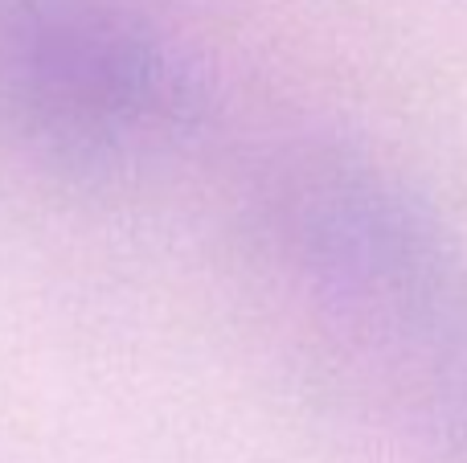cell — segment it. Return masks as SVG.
<instances>
[{
	"label": "cell",
	"instance_id": "obj_1",
	"mask_svg": "<svg viewBox=\"0 0 467 463\" xmlns=\"http://www.w3.org/2000/svg\"><path fill=\"white\" fill-rule=\"evenodd\" d=\"M258 275L340 353L394 365L439 361L455 333V279L431 226L369 160L337 148H296L258 177L246 205Z\"/></svg>",
	"mask_w": 467,
	"mask_h": 463
},
{
	"label": "cell",
	"instance_id": "obj_2",
	"mask_svg": "<svg viewBox=\"0 0 467 463\" xmlns=\"http://www.w3.org/2000/svg\"><path fill=\"white\" fill-rule=\"evenodd\" d=\"M205 82L152 0H0V128L82 180L161 169L202 128Z\"/></svg>",
	"mask_w": 467,
	"mask_h": 463
}]
</instances>
